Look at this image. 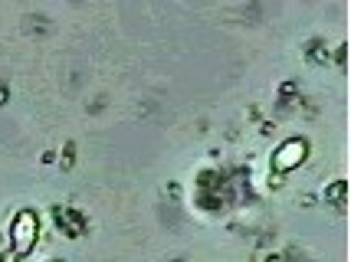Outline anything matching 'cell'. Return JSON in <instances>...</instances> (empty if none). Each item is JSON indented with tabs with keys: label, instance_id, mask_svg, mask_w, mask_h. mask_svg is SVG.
<instances>
[{
	"label": "cell",
	"instance_id": "3",
	"mask_svg": "<svg viewBox=\"0 0 351 262\" xmlns=\"http://www.w3.org/2000/svg\"><path fill=\"white\" fill-rule=\"evenodd\" d=\"M0 262H14V256H3V259H0Z\"/></svg>",
	"mask_w": 351,
	"mask_h": 262
},
{
	"label": "cell",
	"instance_id": "2",
	"mask_svg": "<svg viewBox=\"0 0 351 262\" xmlns=\"http://www.w3.org/2000/svg\"><path fill=\"white\" fill-rule=\"evenodd\" d=\"M302 157H306V144L302 141H286L273 157V168L276 170H292L302 164Z\"/></svg>",
	"mask_w": 351,
	"mask_h": 262
},
{
	"label": "cell",
	"instance_id": "1",
	"mask_svg": "<svg viewBox=\"0 0 351 262\" xmlns=\"http://www.w3.org/2000/svg\"><path fill=\"white\" fill-rule=\"evenodd\" d=\"M10 236H14V256H27L33 249V243H36V216L30 210H20Z\"/></svg>",
	"mask_w": 351,
	"mask_h": 262
}]
</instances>
